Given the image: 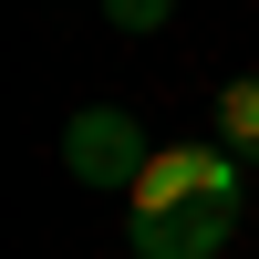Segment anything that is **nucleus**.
<instances>
[{
  "instance_id": "20e7f679",
  "label": "nucleus",
  "mask_w": 259,
  "mask_h": 259,
  "mask_svg": "<svg viewBox=\"0 0 259 259\" xmlns=\"http://www.w3.org/2000/svg\"><path fill=\"white\" fill-rule=\"evenodd\" d=\"M218 135L239 145V156H259V73H239V83H218Z\"/></svg>"
},
{
  "instance_id": "7ed1b4c3",
  "label": "nucleus",
  "mask_w": 259,
  "mask_h": 259,
  "mask_svg": "<svg viewBox=\"0 0 259 259\" xmlns=\"http://www.w3.org/2000/svg\"><path fill=\"white\" fill-rule=\"evenodd\" d=\"M228 228H239L228 197H187V207H145V218H124V239H135V259H218Z\"/></svg>"
},
{
  "instance_id": "f257e3e1",
  "label": "nucleus",
  "mask_w": 259,
  "mask_h": 259,
  "mask_svg": "<svg viewBox=\"0 0 259 259\" xmlns=\"http://www.w3.org/2000/svg\"><path fill=\"white\" fill-rule=\"evenodd\" d=\"M187 197H228L239 207V145H156V156L135 166V187H124V218L187 207Z\"/></svg>"
},
{
  "instance_id": "39448f33",
  "label": "nucleus",
  "mask_w": 259,
  "mask_h": 259,
  "mask_svg": "<svg viewBox=\"0 0 259 259\" xmlns=\"http://www.w3.org/2000/svg\"><path fill=\"white\" fill-rule=\"evenodd\" d=\"M166 11H177V0H104V21H114V31H156Z\"/></svg>"
},
{
  "instance_id": "f03ea898",
  "label": "nucleus",
  "mask_w": 259,
  "mask_h": 259,
  "mask_svg": "<svg viewBox=\"0 0 259 259\" xmlns=\"http://www.w3.org/2000/svg\"><path fill=\"white\" fill-rule=\"evenodd\" d=\"M145 156H156V145H145V124L124 114V104H83V114L62 124V166H73L83 187H135Z\"/></svg>"
}]
</instances>
